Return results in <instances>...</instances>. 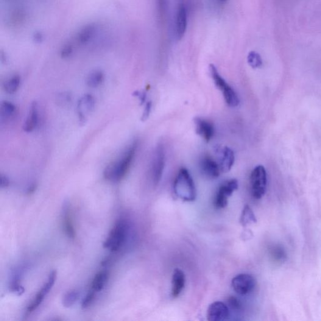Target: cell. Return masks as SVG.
Instances as JSON below:
<instances>
[{"mask_svg":"<svg viewBox=\"0 0 321 321\" xmlns=\"http://www.w3.org/2000/svg\"><path fill=\"white\" fill-rule=\"evenodd\" d=\"M137 147L138 142H134L118 160L110 163L105 167L104 177L106 180L118 182L123 179L133 163Z\"/></svg>","mask_w":321,"mask_h":321,"instance_id":"cell-1","label":"cell"},{"mask_svg":"<svg viewBox=\"0 0 321 321\" xmlns=\"http://www.w3.org/2000/svg\"><path fill=\"white\" fill-rule=\"evenodd\" d=\"M187 10L185 4L180 2L178 5L175 18V36L178 40H181L185 35L187 28Z\"/></svg>","mask_w":321,"mask_h":321,"instance_id":"cell-11","label":"cell"},{"mask_svg":"<svg viewBox=\"0 0 321 321\" xmlns=\"http://www.w3.org/2000/svg\"><path fill=\"white\" fill-rule=\"evenodd\" d=\"M240 222L243 227H246L247 225L251 224V223L256 222L255 215L249 206L246 205L243 209Z\"/></svg>","mask_w":321,"mask_h":321,"instance_id":"cell-23","label":"cell"},{"mask_svg":"<svg viewBox=\"0 0 321 321\" xmlns=\"http://www.w3.org/2000/svg\"><path fill=\"white\" fill-rule=\"evenodd\" d=\"M255 279L247 273L237 275L231 281V286L234 291L241 295L249 294L255 288Z\"/></svg>","mask_w":321,"mask_h":321,"instance_id":"cell-7","label":"cell"},{"mask_svg":"<svg viewBox=\"0 0 321 321\" xmlns=\"http://www.w3.org/2000/svg\"><path fill=\"white\" fill-rule=\"evenodd\" d=\"M16 111L15 105L13 103L4 100L0 105V114L1 118L4 120H8L12 118Z\"/></svg>","mask_w":321,"mask_h":321,"instance_id":"cell-21","label":"cell"},{"mask_svg":"<svg viewBox=\"0 0 321 321\" xmlns=\"http://www.w3.org/2000/svg\"><path fill=\"white\" fill-rule=\"evenodd\" d=\"M104 74L100 70H95L89 74L86 83L91 88H96L104 82Z\"/></svg>","mask_w":321,"mask_h":321,"instance_id":"cell-20","label":"cell"},{"mask_svg":"<svg viewBox=\"0 0 321 321\" xmlns=\"http://www.w3.org/2000/svg\"><path fill=\"white\" fill-rule=\"evenodd\" d=\"M74 49L71 44H66L60 50V56L63 58H67L71 57L73 54Z\"/></svg>","mask_w":321,"mask_h":321,"instance_id":"cell-31","label":"cell"},{"mask_svg":"<svg viewBox=\"0 0 321 321\" xmlns=\"http://www.w3.org/2000/svg\"><path fill=\"white\" fill-rule=\"evenodd\" d=\"M206 316L209 321H223L230 316V311L227 304L217 301L208 307Z\"/></svg>","mask_w":321,"mask_h":321,"instance_id":"cell-9","label":"cell"},{"mask_svg":"<svg viewBox=\"0 0 321 321\" xmlns=\"http://www.w3.org/2000/svg\"><path fill=\"white\" fill-rule=\"evenodd\" d=\"M34 40L37 41V42H40V41L43 40V35H41V33L40 32L36 33L34 35Z\"/></svg>","mask_w":321,"mask_h":321,"instance_id":"cell-35","label":"cell"},{"mask_svg":"<svg viewBox=\"0 0 321 321\" xmlns=\"http://www.w3.org/2000/svg\"><path fill=\"white\" fill-rule=\"evenodd\" d=\"M248 62L253 68H258L262 63V59L260 55L255 52H251L248 55Z\"/></svg>","mask_w":321,"mask_h":321,"instance_id":"cell-27","label":"cell"},{"mask_svg":"<svg viewBox=\"0 0 321 321\" xmlns=\"http://www.w3.org/2000/svg\"><path fill=\"white\" fill-rule=\"evenodd\" d=\"M47 294V293L45 291V290L41 288V289L37 293V294L35 295L34 298H33L32 303H30L28 306L27 309V314H30L32 313L33 311H35L36 309H37L39 306L40 305L41 303L43 302L44 299V297H46V295Z\"/></svg>","mask_w":321,"mask_h":321,"instance_id":"cell-25","label":"cell"},{"mask_svg":"<svg viewBox=\"0 0 321 321\" xmlns=\"http://www.w3.org/2000/svg\"><path fill=\"white\" fill-rule=\"evenodd\" d=\"M156 3L159 19L161 21H163L166 17L168 0H156Z\"/></svg>","mask_w":321,"mask_h":321,"instance_id":"cell-26","label":"cell"},{"mask_svg":"<svg viewBox=\"0 0 321 321\" xmlns=\"http://www.w3.org/2000/svg\"><path fill=\"white\" fill-rule=\"evenodd\" d=\"M200 167L203 173L209 178L219 177L221 172L219 163L210 156H205L200 161Z\"/></svg>","mask_w":321,"mask_h":321,"instance_id":"cell-12","label":"cell"},{"mask_svg":"<svg viewBox=\"0 0 321 321\" xmlns=\"http://www.w3.org/2000/svg\"><path fill=\"white\" fill-rule=\"evenodd\" d=\"M152 102H147L146 106H145L143 114H142V116L141 117V120L142 121H145L146 119H148L151 111H152Z\"/></svg>","mask_w":321,"mask_h":321,"instance_id":"cell-32","label":"cell"},{"mask_svg":"<svg viewBox=\"0 0 321 321\" xmlns=\"http://www.w3.org/2000/svg\"><path fill=\"white\" fill-rule=\"evenodd\" d=\"M110 273L106 270H102L97 273L91 284V289L96 292L101 291L107 284Z\"/></svg>","mask_w":321,"mask_h":321,"instance_id":"cell-18","label":"cell"},{"mask_svg":"<svg viewBox=\"0 0 321 321\" xmlns=\"http://www.w3.org/2000/svg\"><path fill=\"white\" fill-rule=\"evenodd\" d=\"M175 194L185 202H194L197 197V189L191 176L186 168L178 172L173 185Z\"/></svg>","mask_w":321,"mask_h":321,"instance_id":"cell-2","label":"cell"},{"mask_svg":"<svg viewBox=\"0 0 321 321\" xmlns=\"http://www.w3.org/2000/svg\"><path fill=\"white\" fill-rule=\"evenodd\" d=\"M71 101V94L68 93L60 94L58 97V103H59L61 106L69 105Z\"/></svg>","mask_w":321,"mask_h":321,"instance_id":"cell-30","label":"cell"},{"mask_svg":"<svg viewBox=\"0 0 321 321\" xmlns=\"http://www.w3.org/2000/svg\"><path fill=\"white\" fill-rule=\"evenodd\" d=\"M63 229L69 238L74 239L75 237V230L71 216L70 204L65 202L63 206Z\"/></svg>","mask_w":321,"mask_h":321,"instance_id":"cell-17","label":"cell"},{"mask_svg":"<svg viewBox=\"0 0 321 321\" xmlns=\"http://www.w3.org/2000/svg\"><path fill=\"white\" fill-rule=\"evenodd\" d=\"M10 290L12 292L16 293L18 295H21L24 294L25 289L23 287L21 286L18 283V279L15 278L12 282L10 285Z\"/></svg>","mask_w":321,"mask_h":321,"instance_id":"cell-29","label":"cell"},{"mask_svg":"<svg viewBox=\"0 0 321 321\" xmlns=\"http://www.w3.org/2000/svg\"><path fill=\"white\" fill-rule=\"evenodd\" d=\"M96 107V100L91 94H85L79 99L77 104V113L80 123H85L87 117L93 113Z\"/></svg>","mask_w":321,"mask_h":321,"instance_id":"cell-10","label":"cell"},{"mask_svg":"<svg viewBox=\"0 0 321 321\" xmlns=\"http://www.w3.org/2000/svg\"><path fill=\"white\" fill-rule=\"evenodd\" d=\"M194 121L198 135L202 137L206 142L210 141L214 136L213 124L208 120L200 118L195 119Z\"/></svg>","mask_w":321,"mask_h":321,"instance_id":"cell-13","label":"cell"},{"mask_svg":"<svg viewBox=\"0 0 321 321\" xmlns=\"http://www.w3.org/2000/svg\"><path fill=\"white\" fill-rule=\"evenodd\" d=\"M267 181L265 167L261 165L255 167L250 175L251 192L255 199H261L266 194Z\"/></svg>","mask_w":321,"mask_h":321,"instance_id":"cell-5","label":"cell"},{"mask_svg":"<svg viewBox=\"0 0 321 321\" xmlns=\"http://www.w3.org/2000/svg\"><path fill=\"white\" fill-rule=\"evenodd\" d=\"M21 83V78L18 75H14L5 82L4 89L7 93L12 94L18 90Z\"/></svg>","mask_w":321,"mask_h":321,"instance_id":"cell-22","label":"cell"},{"mask_svg":"<svg viewBox=\"0 0 321 321\" xmlns=\"http://www.w3.org/2000/svg\"><path fill=\"white\" fill-rule=\"evenodd\" d=\"M165 164V153L161 144L158 145L156 149L154 160H153L152 175L153 181L155 185L160 182Z\"/></svg>","mask_w":321,"mask_h":321,"instance_id":"cell-8","label":"cell"},{"mask_svg":"<svg viewBox=\"0 0 321 321\" xmlns=\"http://www.w3.org/2000/svg\"><path fill=\"white\" fill-rule=\"evenodd\" d=\"M215 2L217 3V5H220V6H223V5H225L227 4L228 0H215Z\"/></svg>","mask_w":321,"mask_h":321,"instance_id":"cell-36","label":"cell"},{"mask_svg":"<svg viewBox=\"0 0 321 321\" xmlns=\"http://www.w3.org/2000/svg\"><path fill=\"white\" fill-rule=\"evenodd\" d=\"M96 293L92 289L88 293V294L86 295L82 301V308L83 309L88 308L91 305L92 303H93L95 297H96Z\"/></svg>","mask_w":321,"mask_h":321,"instance_id":"cell-28","label":"cell"},{"mask_svg":"<svg viewBox=\"0 0 321 321\" xmlns=\"http://www.w3.org/2000/svg\"><path fill=\"white\" fill-rule=\"evenodd\" d=\"M186 277L185 273L180 269H176L172 277V294L174 298L178 297L185 288Z\"/></svg>","mask_w":321,"mask_h":321,"instance_id":"cell-16","label":"cell"},{"mask_svg":"<svg viewBox=\"0 0 321 321\" xmlns=\"http://www.w3.org/2000/svg\"><path fill=\"white\" fill-rule=\"evenodd\" d=\"M210 71L212 79L218 88L222 91L227 104L231 108H236L239 104V99L236 92L226 82L225 80L220 75L216 67L211 64Z\"/></svg>","mask_w":321,"mask_h":321,"instance_id":"cell-4","label":"cell"},{"mask_svg":"<svg viewBox=\"0 0 321 321\" xmlns=\"http://www.w3.org/2000/svg\"><path fill=\"white\" fill-rule=\"evenodd\" d=\"M96 28L93 24L86 25L80 30L78 33L77 40L80 44H87L94 37L96 33Z\"/></svg>","mask_w":321,"mask_h":321,"instance_id":"cell-19","label":"cell"},{"mask_svg":"<svg viewBox=\"0 0 321 321\" xmlns=\"http://www.w3.org/2000/svg\"><path fill=\"white\" fill-rule=\"evenodd\" d=\"M35 189H36L35 185H33L32 186H30L29 189H28V194H32L33 192H34L35 191Z\"/></svg>","mask_w":321,"mask_h":321,"instance_id":"cell-37","label":"cell"},{"mask_svg":"<svg viewBox=\"0 0 321 321\" xmlns=\"http://www.w3.org/2000/svg\"><path fill=\"white\" fill-rule=\"evenodd\" d=\"M134 96L139 97V99L141 100V104L144 103L146 99V93H144V92L137 91L136 93H134Z\"/></svg>","mask_w":321,"mask_h":321,"instance_id":"cell-34","label":"cell"},{"mask_svg":"<svg viewBox=\"0 0 321 321\" xmlns=\"http://www.w3.org/2000/svg\"><path fill=\"white\" fill-rule=\"evenodd\" d=\"M129 225L124 220H119L116 223L109 234L104 244V247L111 252H118L124 246L127 239Z\"/></svg>","mask_w":321,"mask_h":321,"instance_id":"cell-3","label":"cell"},{"mask_svg":"<svg viewBox=\"0 0 321 321\" xmlns=\"http://www.w3.org/2000/svg\"><path fill=\"white\" fill-rule=\"evenodd\" d=\"M39 121V113L38 103L33 102L30 105L29 114L25 120L23 129L25 132L31 133L38 126Z\"/></svg>","mask_w":321,"mask_h":321,"instance_id":"cell-14","label":"cell"},{"mask_svg":"<svg viewBox=\"0 0 321 321\" xmlns=\"http://www.w3.org/2000/svg\"><path fill=\"white\" fill-rule=\"evenodd\" d=\"M80 297V292L76 289L71 290L63 295L62 304L66 308H71L77 302Z\"/></svg>","mask_w":321,"mask_h":321,"instance_id":"cell-24","label":"cell"},{"mask_svg":"<svg viewBox=\"0 0 321 321\" xmlns=\"http://www.w3.org/2000/svg\"><path fill=\"white\" fill-rule=\"evenodd\" d=\"M239 188V183L236 179L226 181L220 186L218 190L216 198H215V205L217 208H224L228 205V198L233 194V192Z\"/></svg>","mask_w":321,"mask_h":321,"instance_id":"cell-6","label":"cell"},{"mask_svg":"<svg viewBox=\"0 0 321 321\" xmlns=\"http://www.w3.org/2000/svg\"><path fill=\"white\" fill-rule=\"evenodd\" d=\"M10 185V180L6 175L0 176V186L2 188H7Z\"/></svg>","mask_w":321,"mask_h":321,"instance_id":"cell-33","label":"cell"},{"mask_svg":"<svg viewBox=\"0 0 321 321\" xmlns=\"http://www.w3.org/2000/svg\"><path fill=\"white\" fill-rule=\"evenodd\" d=\"M219 166L222 173H227L232 167L235 162V155L228 147H223L219 151Z\"/></svg>","mask_w":321,"mask_h":321,"instance_id":"cell-15","label":"cell"}]
</instances>
